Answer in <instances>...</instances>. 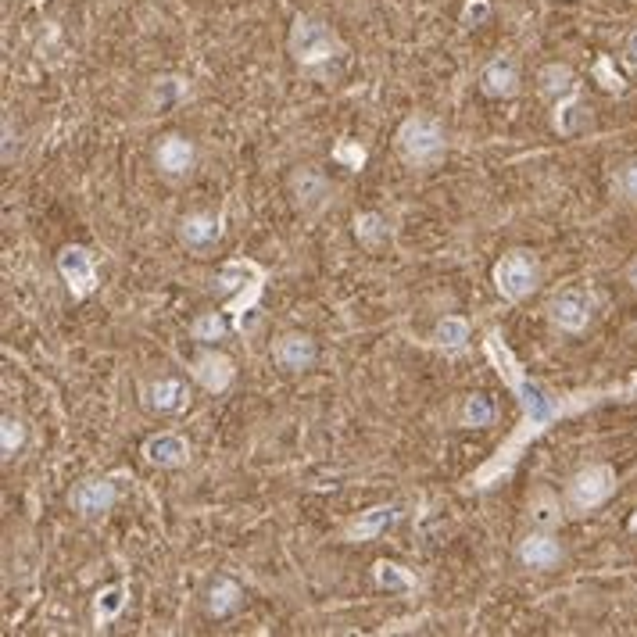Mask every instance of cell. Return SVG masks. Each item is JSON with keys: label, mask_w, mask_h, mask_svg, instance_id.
I'll list each match as a JSON object with an SVG mask.
<instances>
[{"label": "cell", "mask_w": 637, "mask_h": 637, "mask_svg": "<svg viewBox=\"0 0 637 637\" xmlns=\"http://www.w3.org/2000/svg\"><path fill=\"white\" fill-rule=\"evenodd\" d=\"M22 444H26V426H22V419L15 416L0 419V451H4V459H11Z\"/></svg>", "instance_id": "obj_28"}, {"label": "cell", "mask_w": 637, "mask_h": 637, "mask_svg": "<svg viewBox=\"0 0 637 637\" xmlns=\"http://www.w3.org/2000/svg\"><path fill=\"white\" fill-rule=\"evenodd\" d=\"M240 587L233 584V580H215V587H212V595H208V612H212V616H230L233 609H237L240 605Z\"/></svg>", "instance_id": "obj_25"}, {"label": "cell", "mask_w": 637, "mask_h": 637, "mask_svg": "<svg viewBox=\"0 0 637 637\" xmlns=\"http://www.w3.org/2000/svg\"><path fill=\"white\" fill-rule=\"evenodd\" d=\"M219 237H222V222L215 219V215L194 212L179 222V240H183L190 251H208V247L219 244Z\"/></svg>", "instance_id": "obj_14"}, {"label": "cell", "mask_w": 637, "mask_h": 637, "mask_svg": "<svg viewBox=\"0 0 637 637\" xmlns=\"http://www.w3.org/2000/svg\"><path fill=\"white\" fill-rule=\"evenodd\" d=\"M340 51H344V47H340L337 33H333L326 22H319V18L312 15L294 18V26H290V54H294L298 65L305 68L323 65V61L337 58Z\"/></svg>", "instance_id": "obj_3"}, {"label": "cell", "mask_w": 637, "mask_h": 637, "mask_svg": "<svg viewBox=\"0 0 637 637\" xmlns=\"http://www.w3.org/2000/svg\"><path fill=\"white\" fill-rule=\"evenodd\" d=\"M373 577L383 591H416V577H412L405 566H398V562H387V559L376 562Z\"/></svg>", "instance_id": "obj_22"}, {"label": "cell", "mask_w": 637, "mask_h": 637, "mask_svg": "<svg viewBox=\"0 0 637 637\" xmlns=\"http://www.w3.org/2000/svg\"><path fill=\"white\" fill-rule=\"evenodd\" d=\"M265 280H269V272H265L255 258H230V262L219 269V287L233 290L222 312L230 315L237 330H244L247 326L244 319H247V312L258 305V298H262Z\"/></svg>", "instance_id": "obj_2"}, {"label": "cell", "mask_w": 637, "mask_h": 637, "mask_svg": "<svg viewBox=\"0 0 637 637\" xmlns=\"http://www.w3.org/2000/svg\"><path fill=\"white\" fill-rule=\"evenodd\" d=\"M484 351H487V362H491V366L498 369V376L505 380V387L516 394L519 423L509 441L469 476V484H473L476 491H487V487L509 480L519 455L534 441H541L559 419L580 416L584 408H595L602 405V401H637V376H630L627 383H616V387H591V391H577V394H555L552 387H544L541 380H530L523 362L512 355V348L505 344V337L498 330H487Z\"/></svg>", "instance_id": "obj_1"}, {"label": "cell", "mask_w": 637, "mask_h": 637, "mask_svg": "<svg viewBox=\"0 0 637 637\" xmlns=\"http://www.w3.org/2000/svg\"><path fill=\"white\" fill-rule=\"evenodd\" d=\"M366 158H369V151L358 140H337V147H333V162L337 165H344V169H362L366 165Z\"/></svg>", "instance_id": "obj_29"}, {"label": "cell", "mask_w": 637, "mask_h": 637, "mask_svg": "<svg viewBox=\"0 0 637 637\" xmlns=\"http://www.w3.org/2000/svg\"><path fill=\"white\" fill-rule=\"evenodd\" d=\"M58 272H61V280H65L68 294L72 298H90L97 290V258L90 247L83 244H68L65 251L58 255Z\"/></svg>", "instance_id": "obj_8"}, {"label": "cell", "mask_w": 637, "mask_h": 637, "mask_svg": "<svg viewBox=\"0 0 637 637\" xmlns=\"http://www.w3.org/2000/svg\"><path fill=\"white\" fill-rule=\"evenodd\" d=\"M480 86H484V94L494 97V101H505V97H516L519 90V65L512 54H498L484 65L480 72Z\"/></svg>", "instance_id": "obj_12"}, {"label": "cell", "mask_w": 637, "mask_h": 637, "mask_svg": "<svg viewBox=\"0 0 637 637\" xmlns=\"http://www.w3.org/2000/svg\"><path fill=\"white\" fill-rule=\"evenodd\" d=\"M519 562L527 570H552L562 562V544L552 534H530L519 544Z\"/></svg>", "instance_id": "obj_15"}, {"label": "cell", "mask_w": 637, "mask_h": 637, "mask_svg": "<svg viewBox=\"0 0 637 637\" xmlns=\"http://www.w3.org/2000/svg\"><path fill=\"white\" fill-rule=\"evenodd\" d=\"M190 165H194V144L183 136H165L158 144V169L165 176H183V172H190Z\"/></svg>", "instance_id": "obj_19"}, {"label": "cell", "mask_w": 637, "mask_h": 637, "mask_svg": "<svg viewBox=\"0 0 637 637\" xmlns=\"http://www.w3.org/2000/svg\"><path fill=\"white\" fill-rule=\"evenodd\" d=\"M398 154L408 165H434L444 154V129L437 126V119L430 115H412V119L401 122L398 129Z\"/></svg>", "instance_id": "obj_4"}, {"label": "cell", "mask_w": 637, "mask_h": 637, "mask_svg": "<svg viewBox=\"0 0 637 637\" xmlns=\"http://www.w3.org/2000/svg\"><path fill=\"white\" fill-rule=\"evenodd\" d=\"M630 530H634V534H637V512H634V519H630Z\"/></svg>", "instance_id": "obj_35"}, {"label": "cell", "mask_w": 637, "mask_h": 637, "mask_svg": "<svg viewBox=\"0 0 637 637\" xmlns=\"http://www.w3.org/2000/svg\"><path fill=\"white\" fill-rule=\"evenodd\" d=\"M190 376H194L208 394H222V391H230L233 380H237V366H233V358L222 355V351H201V355L190 362Z\"/></svg>", "instance_id": "obj_10"}, {"label": "cell", "mask_w": 637, "mask_h": 637, "mask_svg": "<svg viewBox=\"0 0 637 637\" xmlns=\"http://www.w3.org/2000/svg\"><path fill=\"white\" fill-rule=\"evenodd\" d=\"M595 79L605 86V90H609V94H623V79H620V72L612 68V58H605V54L595 61Z\"/></svg>", "instance_id": "obj_31"}, {"label": "cell", "mask_w": 637, "mask_h": 637, "mask_svg": "<svg viewBox=\"0 0 637 637\" xmlns=\"http://www.w3.org/2000/svg\"><path fill=\"white\" fill-rule=\"evenodd\" d=\"M144 459L158 469H179V466H187L190 444L187 437H179V434H154L144 441Z\"/></svg>", "instance_id": "obj_13"}, {"label": "cell", "mask_w": 637, "mask_h": 637, "mask_svg": "<svg viewBox=\"0 0 637 637\" xmlns=\"http://www.w3.org/2000/svg\"><path fill=\"white\" fill-rule=\"evenodd\" d=\"M552 323L566 333H584L595 319V294L587 287H562L548 305Z\"/></svg>", "instance_id": "obj_7"}, {"label": "cell", "mask_w": 637, "mask_h": 637, "mask_svg": "<svg viewBox=\"0 0 637 637\" xmlns=\"http://www.w3.org/2000/svg\"><path fill=\"white\" fill-rule=\"evenodd\" d=\"M612 491H616V469L605 466V462H595V466H584L570 480V487H566V505H570V512L584 516V512L609 502Z\"/></svg>", "instance_id": "obj_5"}, {"label": "cell", "mask_w": 637, "mask_h": 637, "mask_svg": "<svg viewBox=\"0 0 637 637\" xmlns=\"http://www.w3.org/2000/svg\"><path fill=\"white\" fill-rule=\"evenodd\" d=\"M552 126L559 129L562 136H577V133H584V129L591 126V108L584 104L580 90H577V94H570V97H562V101H555Z\"/></svg>", "instance_id": "obj_17"}, {"label": "cell", "mask_w": 637, "mask_h": 637, "mask_svg": "<svg viewBox=\"0 0 637 637\" xmlns=\"http://www.w3.org/2000/svg\"><path fill=\"white\" fill-rule=\"evenodd\" d=\"M126 598H129L126 580H119V584H111V587H101L97 598H94V623L97 627H108V623L126 609Z\"/></svg>", "instance_id": "obj_21"}, {"label": "cell", "mask_w": 637, "mask_h": 637, "mask_svg": "<svg viewBox=\"0 0 637 637\" xmlns=\"http://www.w3.org/2000/svg\"><path fill=\"white\" fill-rule=\"evenodd\" d=\"M355 237H358V244L380 247L383 240L391 237V230H387V219H383V215H376V212L355 215Z\"/></svg>", "instance_id": "obj_24"}, {"label": "cell", "mask_w": 637, "mask_h": 637, "mask_svg": "<svg viewBox=\"0 0 637 637\" xmlns=\"http://www.w3.org/2000/svg\"><path fill=\"white\" fill-rule=\"evenodd\" d=\"M315 355H319V348H315V340L308 337V333H283V337L276 340V348H272V362L280 369H287V373H305V369H312Z\"/></svg>", "instance_id": "obj_11"}, {"label": "cell", "mask_w": 637, "mask_h": 637, "mask_svg": "<svg viewBox=\"0 0 637 637\" xmlns=\"http://www.w3.org/2000/svg\"><path fill=\"white\" fill-rule=\"evenodd\" d=\"M398 523V509L394 505H376V509L358 512V519L348 527V541L362 544V541H376L383 530H391Z\"/></svg>", "instance_id": "obj_16"}, {"label": "cell", "mask_w": 637, "mask_h": 637, "mask_svg": "<svg viewBox=\"0 0 637 637\" xmlns=\"http://www.w3.org/2000/svg\"><path fill=\"white\" fill-rule=\"evenodd\" d=\"M537 86H541V94L548 97V101H562V97H570L580 90L577 83V72H573L570 65H544L541 72H537Z\"/></svg>", "instance_id": "obj_18"}, {"label": "cell", "mask_w": 637, "mask_h": 637, "mask_svg": "<svg viewBox=\"0 0 637 637\" xmlns=\"http://www.w3.org/2000/svg\"><path fill=\"white\" fill-rule=\"evenodd\" d=\"M620 194H627L637 201V162H630L627 169L620 172Z\"/></svg>", "instance_id": "obj_33"}, {"label": "cell", "mask_w": 637, "mask_h": 637, "mask_svg": "<svg viewBox=\"0 0 637 637\" xmlns=\"http://www.w3.org/2000/svg\"><path fill=\"white\" fill-rule=\"evenodd\" d=\"M187 401L190 394L179 380H158L147 387V408H154V412H179Z\"/></svg>", "instance_id": "obj_20"}, {"label": "cell", "mask_w": 637, "mask_h": 637, "mask_svg": "<svg viewBox=\"0 0 637 637\" xmlns=\"http://www.w3.org/2000/svg\"><path fill=\"white\" fill-rule=\"evenodd\" d=\"M115 502H119V491H115L111 480H83V484H76L72 494H68L72 512H79L83 519L108 516V512L115 509Z\"/></svg>", "instance_id": "obj_9"}, {"label": "cell", "mask_w": 637, "mask_h": 637, "mask_svg": "<svg viewBox=\"0 0 637 637\" xmlns=\"http://www.w3.org/2000/svg\"><path fill=\"white\" fill-rule=\"evenodd\" d=\"M491 419H494L491 401H487L484 394H469L466 405H462V426H469V430H484Z\"/></svg>", "instance_id": "obj_26"}, {"label": "cell", "mask_w": 637, "mask_h": 637, "mask_svg": "<svg viewBox=\"0 0 637 637\" xmlns=\"http://www.w3.org/2000/svg\"><path fill=\"white\" fill-rule=\"evenodd\" d=\"M634 280H637V265H634Z\"/></svg>", "instance_id": "obj_36"}, {"label": "cell", "mask_w": 637, "mask_h": 637, "mask_svg": "<svg viewBox=\"0 0 637 637\" xmlns=\"http://www.w3.org/2000/svg\"><path fill=\"white\" fill-rule=\"evenodd\" d=\"M494 287L505 301H523L537 290V280H541V269H537L534 255L530 251H509L502 255V262L494 265Z\"/></svg>", "instance_id": "obj_6"}, {"label": "cell", "mask_w": 637, "mask_h": 637, "mask_svg": "<svg viewBox=\"0 0 637 637\" xmlns=\"http://www.w3.org/2000/svg\"><path fill=\"white\" fill-rule=\"evenodd\" d=\"M190 337L201 340V344H208V340H222L226 337V319H222L219 312L197 315L194 323H190Z\"/></svg>", "instance_id": "obj_27"}, {"label": "cell", "mask_w": 637, "mask_h": 637, "mask_svg": "<svg viewBox=\"0 0 637 637\" xmlns=\"http://www.w3.org/2000/svg\"><path fill=\"white\" fill-rule=\"evenodd\" d=\"M623 61H627V65L637 72V29L627 36V47H623Z\"/></svg>", "instance_id": "obj_34"}, {"label": "cell", "mask_w": 637, "mask_h": 637, "mask_svg": "<svg viewBox=\"0 0 637 637\" xmlns=\"http://www.w3.org/2000/svg\"><path fill=\"white\" fill-rule=\"evenodd\" d=\"M487 15H491V4H487V0H469L466 11H462V22H466V26H480Z\"/></svg>", "instance_id": "obj_32"}, {"label": "cell", "mask_w": 637, "mask_h": 637, "mask_svg": "<svg viewBox=\"0 0 637 637\" xmlns=\"http://www.w3.org/2000/svg\"><path fill=\"white\" fill-rule=\"evenodd\" d=\"M469 340V323L462 315H444L434 330V344H441L444 351H459Z\"/></svg>", "instance_id": "obj_23"}, {"label": "cell", "mask_w": 637, "mask_h": 637, "mask_svg": "<svg viewBox=\"0 0 637 637\" xmlns=\"http://www.w3.org/2000/svg\"><path fill=\"white\" fill-rule=\"evenodd\" d=\"M530 512H534L537 527H555V523H559V505H555V498L548 491L537 494L534 505H530Z\"/></svg>", "instance_id": "obj_30"}]
</instances>
